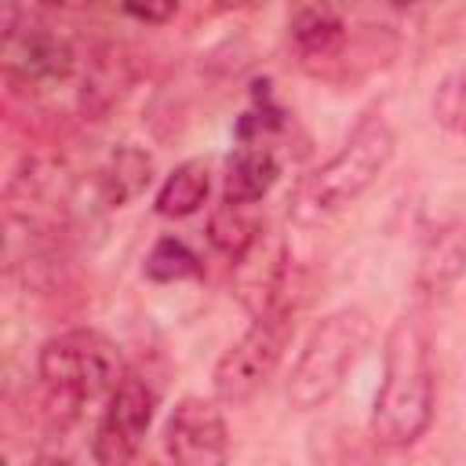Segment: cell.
Masks as SVG:
<instances>
[{
	"label": "cell",
	"mask_w": 466,
	"mask_h": 466,
	"mask_svg": "<svg viewBox=\"0 0 466 466\" xmlns=\"http://www.w3.org/2000/svg\"><path fill=\"white\" fill-rule=\"evenodd\" d=\"M433 342L419 313H400L382 342V382L368 433L379 448H411L433 422Z\"/></svg>",
	"instance_id": "obj_1"
},
{
	"label": "cell",
	"mask_w": 466,
	"mask_h": 466,
	"mask_svg": "<svg viewBox=\"0 0 466 466\" xmlns=\"http://www.w3.org/2000/svg\"><path fill=\"white\" fill-rule=\"evenodd\" d=\"M127 375L116 342L95 328H69L36 350V379L44 415L62 430L84 404L106 400Z\"/></svg>",
	"instance_id": "obj_2"
},
{
	"label": "cell",
	"mask_w": 466,
	"mask_h": 466,
	"mask_svg": "<svg viewBox=\"0 0 466 466\" xmlns=\"http://www.w3.org/2000/svg\"><path fill=\"white\" fill-rule=\"evenodd\" d=\"M393 127L382 116V109H364L357 116V124L350 127L346 142L339 146V153H331L317 171H309L291 200V215L302 222H317L328 218L335 211H342L346 204H353L360 193H368L379 175L386 171V164L393 160Z\"/></svg>",
	"instance_id": "obj_3"
},
{
	"label": "cell",
	"mask_w": 466,
	"mask_h": 466,
	"mask_svg": "<svg viewBox=\"0 0 466 466\" xmlns=\"http://www.w3.org/2000/svg\"><path fill=\"white\" fill-rule=\"evenodd\" d=\"M371 335H375V324L360 306H342L320 317L288 379L291 408L299 411L324 408L342 390V382L350 379L364 350L371 346Z\"/></svg>",
	"instance_id": "obj_4"
},
{
	"label": "cell",
	"mask_w": 466,
	"mask_h": 466,
	"mask_svg": "<svg viewBox=\"0 0 466 466\" xmlns=\"http://www.w3.org/2000/svg\"><path fill=\"white\" fill-rule=\"evenodd\" d=\"M0 29V62L11 87L51 91L76 73V44L51 22L36 18L29 7L7 4Z\"/></svg>",
	"instance_id": "obj_5"
},
{
	"label": "cell",
	"mask_w": 466,
	"mask_h": 466,
	"mask_svg": "<svg viewBox=\"0 0 466 466\" xmlns=\"http://www.w3.org/2000/svg\"><path fill=\"white\" fill-rule=\"evenodd\" d=\"M299 306H277L262 317H251L248 331L215 360L211 390L222 404H248L277 371L284 360V350L295 335Z\"/></svg>",
	"instance_id": "obj_6"
},
{
	"label": "cell",
	"mask_w": 466,
	"mask_h": 466,
	"mask_svg": "<svg viewBox=\"0 0 466 466\" xmlns=\"http://www.w3.org/2000/svg\"><path fill=\"white\" fill-rule=\"evenodd\" d=\"M157 415V390L146 375L127 371L120 386L106 397V408L98 415L91 455L98 466H131L142 451V441Z\"/></svg>",
	"instance_id": "obj_7"
},
{
	"label": "cell",
	"mask_w": 466,
	"mask_h": 466,
	"mask_svg": "<svg viewBox=\"0 0 466 466\" xmlns=\"http://www.w3.org/2000/svg\"><path fill=\"white\" fill-rule=\"evenodd\" d=\"M164 448L171 466H229L226 415L208 397H182L164 422Z\"/></svg>",
	"instance_id": "obj_8"
},
{
	"label": "cell",
	"mask_w": 466,
	"mask_h": 466,
	"mask_svg": "<svg viewBox=\"0 0 466 466\" xmlns=\"http://www.w3.org/2000/svg\"><path fill=\"white\" fill-rule=\"evenodd\" d=\"M135 58L124 44L116 40H98L91 44L84 69H80V91H76V106L84 113V120H106L135 87Z\"/></svg>",
	"instance_id": "obj_9"
},
{
	"label": "cell",
	"mask_w": 466,
	"mask_h": 466,
	"mask_svg": "<svg viewBox=\"0 0 466 466\" xmlns=\"http://www.w3.org/2000/svg\"><path fill=\"white\" fill-rule=\"evenodd\" d=\"M149 182H153V157L135 142H120L91 175V182L80 186V193H87L95 211H116L138 200Z\"/></svg>",
	"instance_id": "obj_10"
},
{
	"label": "cell",
	"mask_w": 466,
	"mask_h": 466,
	"mask_svg": "<svg viewBox=\"0 0 466 466\" xmlns=\"http://www.w3.org/2000/svg\"><path fill=\"white\" fill-rule=\"evenodd\" d=\"M346 40H350V25L346 18L328 7V4H309V7H299L288 22V44L295 51V58L309 69V73H324V66L339 62L342 51H346Z\"/></svg>",
	"instance_id": "obj_11"
},
{
	"label": "cell",
	"mask_w": 466,
	"mask_h": 466,
	"mask_svg": "<svg viewBox=\"0 0 466 466\" xmlns=\"http://www.w3.org/2000/svg\"><path fill=\"white\" fill-rule=\"evenodd\" d=\"M462 273H466V222L444 218L422 237L415 262V288L422 295H444Z\"/></svg>",
	"instance_id": "obj_12"
},
{
	"label": "cell",
	"mask_w": 466,
	"mask_h": 466,
	"mask_svg": "<svg viewBox=\"0 0 466 466\" xmlns=\"http://www.w3.org/2000/svg\"><path fill=\"white\" fill-rule=\"evenodd\" d=\"M277 178H280V160H277L273 146H237L226 160L222 200L251 208L273 189Z\"/></svg>",
	"instance_id": "obj_13"
},
{
	"label": "cell",
	"mask_w": 466,
	"mask_h": 466,
	"mask_svg": "<svg viewBox=\"0 0 466 466\" xmlns=\"http://www.w3.org/2000/svg\"><path fill=\"white\" fill-rule=\"evenodd\" d=\"M208 193H211V164L204 157H189L164 175L153 197V211L160 218H189L204 208Z\"/></svg>",
	"instance_id": "obj_14"
},
{
	"label": "cell",
	"mask_w": 466,
	"mask_h": 466,
	"mask_svg": "<svg viewBox=\"0 0 466 466\" xmlns=\"http://www.w3.org/2000/svg\"><path fill=\"white\" fill-rule=\"evenodd\" d=\"M258 233H262V226L251 218V208H244V204L222 200L208 218V240L229 262H240L251 251V244L258 240Z\"/></svg>",
	"instance_id": "obj_15"
},
{
	"label": "cell",
	"mask_w": 466,
	"mask_h": 466,
	"mask_svg": "<svg viewBox=\"0 0 466 466\" xmlns=\"http://www.w3.org/2000/svg\"><path fill=\"white\" fill-rule=\"evenodd\" d=\"M142 273L153 284H178V280L200 277L204 266H200V255L182 237H160V240H153V248L142 262Z\"/></svg>",
	"instance_id": "obj_16"
},
{
	"label": "cell",
	"mask_w": 466,
	"mask_h": 466,
	"mask_svg": "<svg viewBox=\"0 0 466 466\" xmlns=\"http://www.w3.org/2000/svg\"><path fill=\"white\" fill-rule=\"evenodd\" d=\"M430 109L448 135H466V66H455L437 80Z\"/></svg>",
	"instance_id": "obj_17"
},
{
	"label": "cell",
	"mask_w": 466,
	"mask_h": 466,
	"mask_svg": "<svg viewBox=\"0 0 466 466\" xmlns=\"http://www.w3.org/2000/svg\"><path fill=\"white\" fill-rule=\"evenodd\" d=\"M124 15H131V18H138V22H146V25H157V22H167V18H175L178 15V4H164V7H138V4H127L124 7Z\"/></svg>",
	"instance_id": "obj_18"
},
{
	"label": "cell",
	"mask_w": 466,
	"mask_h": 466,
	"mask_svg": "<svg viewBox=\"0 0 466 466\" xmlns=\"http://www.w3.org/2000/svg\"><path fill=\"white\" fill-rule=\"evenodd\" d=\"M29 466H73L69 459H62V455H36Z\"/></svg>",
	"instance_id": "obj_19"
}]
</instances>
